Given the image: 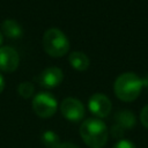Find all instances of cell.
<instances>
[{
    "label": "cell",
    "instance_id": "obj_7",
    "mask_svg": "<svg viewBox=\"0 0 148 148\" xmlns=\"http://www.w3.org/2000/svg\"><path fill=\"white\" fill-rule=\"evenodd\" d=\"M20 62L18 53L10 46L0 47V69L5 72H14Z\"/></svg>",
    "mask_w": 148,
    "mask_h": 148
},
{
    "label": "cell",
    "instance_id": "obj_8",
    "mask_svg": "<svg viewBox=\"0 0 148 148\" xmlns=\"http://www.w3.org/2000/svg\"><path fill=\"white\" fill-rule=\"evenodd\" d=\"M64 73L59 67H47L37 77L39 84L45 88H54L61 83Z\"/></svg>",
    "mask_w": 148,
    "mask_h": 148
},
{
    "label": "cell",
    "instance_id": "obj_13",
    "mask_svg": "<svg viewBox=\"0 0 148 148\" xmlns=\"http://www.w3.org/2000/svg\"><path fill=\"white\" fill-rule=\"evenodd\" d=\"M34 90H35V87L31 82H21L18 86H17V92L20 96H22L23 98H29L34 95Z\"/></svg>",
    "mask_w": 148,
    "mask_h": 148
},
{
    "label": "cell",
    "instance_id": "obj_6",
    "mask_svg": "<svg viewBox=\"0 0 148 148\" xmlns=\"http://www.w3.org/2000/svg\"><path fill=\"white\" fill-rule=\"evenodd\" d=\"M88 106L92 114H95L98 118H104L109 116V113L111 112L112 103L108 96H105L104 94L97 92L89 98Z\"/></svg>",
    "mask_w": 148,
    "mask_h": 148
},
{
    "label": "cell",
    "instance_id": "obj_16",
    "mask_svg": "<svg viewBox=\"0 0 148 148\" xmlns=\"http://www.w3.org/2000/svg\"><path fill=\"white\" fill-rule=\"evenodd\" d=\"M58 148H79V147L72 142H64V143H60Z\"/></svg>",
    "mask_w": 148,
    "mask_h": 148
},
{
    "label": "cell",
    "instance_id": "obj_2",
    "mask_svg": "<svg viewBox=\"0 0 148 148\" xmlns=\"http://www.w3.org/2000/svg\"><path fill=\"white\" fill-rule=\"evenodd\" d=\"M143 81L133 72H126L120 74L113 84L116 96L124 102H132L141 92Z\"/></svg>",
    "mask_w": 148,
    "mask_h": 148
},
{
    "label": "cell",
    "instance_id": "obj_4",
    "mask_svg": "<svg viewBox=\"0 0 148 148\" xmlns=\"http://www.w3.org/2000/svg\"><path fill=\"white\" fill-rule=\"evenodd\" d=\"M58 108L56 97L50 92H39L32 99V109L40 118L52 117Z\"/></svg>",
    "mask_w": 148,
    "mask_h": 148
},
{
    "label": "cell",
    "instance_id": "obj_15",
    "mask_svg": "<svg viewBox=\"0 0 148 148\" xmlns=\"http://www.w3.org/2000/svg\"><path fill=\"white\" fill-rule=\"evenodd\" d=\"M112 148H136L135 145L130 140H120Z\"/></svg>",
    "mask_w": 148,
    "mask_h": 148
},
{
    "label": "cell",
    "instance_id": "obj_3",
    "mask_svg": "<svg viewBox=\"0 0 148 148\" xmlns=\"http://www.w3.org/2000/svg\"><path fill=\"white\" fill-rule=\"evenodd\" d=\"M43 46L51 57H62L69 50V40L60 29L50 28L44 32Z\"/></svg>",
    "mask_w": 148,
    "mask_h": 148
},
{
    "label": "cell",
    "instance_id": "obj_1",
    "mask_svg": "<svg viewBox=\"0 0 148 148\" xmlns=\"http://www.w3.org/2000/svg\"><path fill=\"white\" fill-rule=\"evenodd\" d=\"M80 135L84 143L90 148H103L108 141L109 131L102 120L88 118L80 126Z\"/></svg>",
    "mask_w": 148,
    "mask_h": 148
},
{
    "label": "cell",
    "instance_id": "obj_11",
    "mask_svg": "<svg viewBox=\"0 0 148 148\" xmlns=\"http://www.w3.org/2000/svg\"><path fill=\"white\" fill-rule=\"evenodd\" d=\"M114 119H116V124L114 125L119 126L121 130L132 128L135 125V117L128 110H121V111H119L116 114Z\"/></svg>",
    "mask_w": 148,
    "mask_h": 148
},
{
    "label": "cell",
    "instance_id": "obj_9",
    "mask_svg": "<svg viewBox=\"0 0 148 148\" xmlns=\"http://www.w3.org/2000/svg\"><path fill=\"white\" fill-rule=\"evenodd\" d=\"M1 30L7 37L13 38V39L20 38L23 35V29L21 24L13 18H6L1 23Z\"/></svg>",
    "mask_w": 148,
    "mask_h": 148
},
{
    "label": "cell",
    "instance_id": "obj_14",
    "mask_svg": "<svg viewBox=\"0 0 148 148\" xmlns=\"http://www.w3.org/2000/svg\"><path fill=\"white\" fill-rule=\"evenodd\" d=\"M140 121L145 127L148 128V104L145 105L140 112Z\"/></svg>",
    "mask_w": 148,
    "mask_h": 148
},
{
    "label": "cell",
    "instance_id": "obj_5",
    "mask_svg": "<svg viewBox=\"0 0 148 148\" xmlns=\"http://www.w3.org/2000/svg\"><path fill=\"white\" fill-rule=\"evenodd\" d=\"M60 111H61V114L71 121H79L84 116L83 104L77 98H74V97L65 98L60 104Z\"/></svg>",
    "mask_w": 148,
    "mask_h": 148
},
{
    "label": "cell",
    "instance_id": "obj_18",
    "mask_svg": "<svg viewBox=\"0 0 148 148\" xmlns=\"http://www.w3.org/2000/svg\"><path fill=\"white\" fill-rule=\"evenodd\" d=\"M2 40H3V37H2V32L0 31V45L2 44Z\"/></svg>",
    "mask_w": 148,
    "mask_h": 148
},
{
    "label": "cell",
    "instance_id": "obj_17",
    "mask_svg": "<svg viewBox=\"0 0 148 148\" xmlns=\"http://www.w3.org/2000/svg\"><path fill=\"white\" fill-rule=\"evenodd\" d=\"M3 88H5V80H3V76L0 74V94L2 92Z\"/></svg>",
    "mask_w": 148,
    "mask_h": 148
},
{
    "label": "cell",
    "instance_id": "obj_12",
    "mask_svg": "<svg viewBox=\"0 0 148 148\" xmlns=\"http://www.w3.org/2000/svg\"><path fill=\"white\" fill-rule=\"evenodd\" d=\"M42 143L46 147V148H58L60 146V138L58 136V134L53 131H45L43 132L42 136H40Z\"/></svg>",
    "mask_w": 148,
    "mask_h": 148
},
{
    "label": "cell",
    "instance_id": "obj_10",
    "mask_svg": "<svg viewBox=\"0 0 148 148\" xmlns=\"http://www.w3.org/2000/svg\"><path fill=\"white\" fill-rule=\"evenodd\" d=\"M69 64L72 65L73 68L77 71H86L89 67V58L87 57L86 53L81 51H74L69 54L68 57Z\"/></svg>",
    "mask_w": 148,
    "mask_h": 148
}]
</instances>
